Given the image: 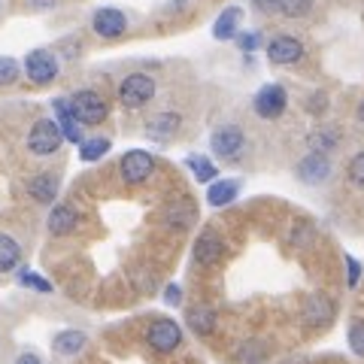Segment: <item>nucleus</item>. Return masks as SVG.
<instances>
[{
  "label": "nucleus",
  "instance_id": "9d476101",
  "mask_svg": "<svg viewBox=\"0 0 364 364\" xmlns=\"http://www.w3.org/2000/svg\"><path fill=\"white\" fill-rule=\"evenodd\" d=\"M119 173L124 179V186H140V182H146L155 173V155L143 152V149L124 152L119 161Z\"/></svg>",
  "mask_w": 364,
  "mask_h": 364
},
{
  "label": "nucleus",
  "instance_id": "473e14b6",
  "mask_svg": "<svg viewBox=\"0 0 364 364\" xmlns=\"http://www.w3.org/2000/svg\"><path fill=\"white\" fill-rule=\"evenodd\" d=\"M21 73V67L16 58H9V55H0V85H13Z\"/></svg>",
  "mask_w": 364,
  "mask_h": 364
},
{
  "label": "nucleus",
  "instance_id": "393cba45",
  "mask_svg": "<svg viewBox=\"0 0 364 364\" xmlns=\"http://www.w3.org/2000/svg\"><path fill=\"white\" fill-rule=\"evenodd\" d=\"M85 343H88L85 331H61V334H55L52 349L58 352V355H76V352L85 349Z\"/></svg>",
  "mask_w": 364,
  "mask_h": 364
},
{
  "label": "nucleus",
  "instance_id": "c9c22d12",
  "mask_svg": "<svg viewBox=\"0 0 364 364\" xmlns=\"http://www.w3.org/2000/svg\"><path fill=\"white\" fill-rule=\"evenodd\" d=\"M361 261L355 255H346V289H358V279H361Z\"/></svg>",
  "mask_w": 364,
  "mask_h": 364
},
{
  "label": "nucleus",
  "instance_id": "4c0bfd02",
  "mask_svg": "<svg viewBox=\"0 0 364 364\" xmlns=\"http://www.w3.org/2000/svg\"><path fill=\"white\" fill-rule=\"evenodd\" d=\"M55 6H61V0H25L28 13H49Z\"/></svg>",
  "mask_w": 364,
  "mask_h": 364
},
{
  "label": "nucleus",
  "instance_id": "4468645a",
  "mask_svg": "<svg viewBox=\"0 0 364 364\" xmlns=\"http://www.w3.org/2000/svg\"><path fill=\"white\" fill-rule=\"evenodd\" d=\"M198 222V207L191 198H176L173 203L164 207V225L170 231H188Z\"/></svg>",
  "mask_w": 364,
  "mask_h": 364
},
{
  "label": "nucleus",
  "instance_id": "a878e982",
  "mask_svg": "<svg viewBox=\"0 0 364 364\" xmlns=\"http://www.w3.org/2000/svg\"><path fill=\"white\" fill-rule=\"evenodd\" d=\"M109 149H112V140H109V136H88V140L79 146V161L95 164V161H100V158H104Z\"/></svg>",
  "mask_w": 364,
  "mask_h": 364
},
{
  "label": "nucleus",
  "instance_id": "5701e85b",
  "mask_svg": "<svg viewBox=\"0 0 364 364\" xmlns=\"http://www.w3.org/2000/svg\"><path fill=\"white\" fill-rule=\"evenodd\" d=\"M186 167L191 170V176L198 182H203V186H213V182L219 179V167H215L213 158H207V155H188Z\"/></svg>",
  "mask_w": 364,
  "mask_h": 364
},
{
  "label": "nucleus",
  "instance_id": "bb28decb",
  "mask_svg": "<svg viewBox=\"0 0 364 364\" xmlns=\"http://www.w3.org/2000/svg\"><path fill=\"white\" fill-rule=\"evenodd\" d=\"M313 237H316V225L306 222V219H298V222L291 225V231H289V243L294 249H304V246L313 243Z\"/></svg>",
  "mask_w": 364,
  "mask_h": 364
},
{
  "label": "nucleus",
  "instance_id": "c85d7f7f",
  "mask_svg": "<svg viewBox=\"0 0 364 364\" xmlns=\"http://www.w3.org/2000/svg\"><path fill=\"white\" fill-rule=\"evenodd\" d=\"M346 182L352 188H358V191H364V149L361 152H355L346 161Z\"/></svg>",
  "mask_w": 364,
  "mask_h": 364
},
{
  "label": "nucleus",
  "instance_id": "f257e3e1",
  "mask_svg": "<svg viewBox=\"0 0 364 364\" xmlns=\"http://www.w3.org/2000/svg\"><path fill=\"white\" fill-rule=\"evenodd\" d=\"M246 146H249L246 131L240 128V124H234V122L219 124V128L210 134V152H213L215 161H225V164L243 161Z\"/></svg>",
  "mask_w": 364,
  "mask_h": 364
},
{
  "label": "nucleus",
  "instance_id": "2eb2a0df",
  "mask_svg": "<svg viewBox=\"0 0 364 364\" xmlns=\"http://www.w3.org/2000/svg\"><path fill=\"white\" fill-rule=\"evenodd\" d=\"M191 255H195V261L200 267H213L219 264L222 255H225V240L215 231H203L198 240H195V249H191Z\"/></svg>",
  "mask_w": 364,
  "mask_h": 364
},
{
  "label": "nucleus",
  "instance_id": "39448f33",
  "mask_svg": "<svg viewBox=\"0 0 364 364\" xmlns=\"http://www.w3.org/2000/svg\"><path fill=\"white\" fill-rule=\"evenodd\" d=\"M70 109H73V116L79 119V124H100L109 116V104L91 88L76 91V95L70 97Z\"/></svg>",
  "mask_w": 364,
  "mask_h": 364
},
{
  "label": "nucleus",
  "instance_id": "cd10ccee",
  "mask_svg": "<svg viewBox=\"0 0 364 364\" xmlns=\"http://www.w3.org/2000/svg\"><path fill=\"white\" fill-rule=\"evenodd\" d=\"M264 358H267V343H261V340H246L237 349V361L240 364H261Z\"/></svg>",
  "mask_w": 364,
  "mask_h": 364
},
{
  "label": "nucleus",
  "instance_id": "4be33fe9",
  "mask_svg": "<svg viewBox=\"0 0 364 364\" xmlns=\"http://www.w3.org/2000/svg\"><path fill=\"white\" fill-rule=\"evenodd\" d=\"M186 322L198 337H210L215 331V310L213 306H203V304L191 306V310L186 313Z\"/></svg>",
  "mask_w": 364,
  "mask_h": 364
},
{
  "label": "nucleus",
  "instance_id": "423d86ee",
  "mask_svg": "<svg viewBox=\"0 0 364 364\" xmlns=\"http://www.w3.org/2000/svg\"><path fill=\"white\" fill-rule=\"evenodd\" d=\"M334 173V164H331V155H322V152H306L298 164H294V176H298L304 186H325Z\"/></svg>",
  "mask_w": 364,
  "mask_h": 364
},
{
  "label": "nucleus",
  "instance_id": "a19ab883",
  "mask_svg": "<svg viewBox=\"0 0 364 364\" xmlns=\"http://www.w3.org/2000/svg\"><path fill=\"white\" fill-rule=\"evenodd\" d=\"M355 119H358V124H364V100H361L358 109H355Z\"/></svg>",
  "mask_w": 364,
  "mask_h": 364
},
{
  "label": "nucleus",
  "instance_id": "7c9ffc66",
  "mask_svg": "<svg viewBox=\"0 0 364 364\" xmlns=\"http://www.w3.org/2000/svg\"><path fill=\"white\" fill-rule=\"evenodd\" d=\"M328 107H331V100H328L325 91H313V95L304 100V109L310 112V116H316V119L328 116Z\"/></svg>",
  "mask_w": 364,
  "mask_h": 364
},
{
  "label": "nucleus",
  "instance_id": "6e6552de",
  "mask_svg": "<svg viewBox=\"0 0 364 364\" xmlns=\"http://www.w3.org/2000/svg\"><path fill=\"white\" fill-rule=\"evenodd\" d=\"M264 55L273 67H291L304 58V43L298 37H291V33H277V37L267 40Z\"/></svg>",
  "mask_w": 364,
  "mask_h": 364
},
{
  "label": "nucleus",
  "instance_id": "20e7f679",
  "mask_svg": "<svg viewBox=\"0 0 364 364\" xmlns=\"http://www.w3.org/2000/svg\"><path fill=\"white\" fill-rule=\"evenodd\" d=\"M61 143H64V131L55 119L33 122V128L28 131V149L33 155H55L61 149Z\"/></svg>",
  "mask_w": 364,
  "mask_h": 364
},
{
  "label": "nucleus",
  "instance_id": "72a5a7b5",
  "mask_svg": "<svg viewBox=\"0 0 364 364\" xmlns=\"http://www.w3.org/2000/svg\"><path fill=\"white\" fill-rule=\"evenodd\" d=\"M21 286H28V289H33V291H43V294H49L52 291V282L49 279H43L40 273H33V270H21Z\"/></svg>",
  "mask_w": 364,
  "mask_h": 364
},
{
  "label": "nucleus",
  "instance_id": "9b49d317",
  "mask_svg": "<svg viewBox=\"0 0 364 364\" xmlns=\"http://www.w3.org/2000/svg\"><path fill=\"white\" fill-rule=\"evenodd\" d=\"M304 325L306 328H328L334 322V316H337V304L328 298V294L322 291H316L310 294V298L304 301Z\"/></svg>",
  "mask_w": 364,
  "mask_h": 364
},
{
  "label": "nucleus",
  "instance_id": "f8f14e48",
  "mask_svg": "<svg viewBox=\"0 0 364 364\" xmlns=\"http://www.w3.org/2000/svg\"><path fill=\"white\" fill-rule=\"evenodd\" d=\"M91 28L104 40H119V37H124V31H128V16L116 6H104L91 16Z\"/></svg>",
  "mask_w": 364,
  "mask_h": 364
},
{
  "label": "nucleus",
  "instance_id": "2f4dec72",
  "mask_svg": "<svg viewBox=\"0 0 364 364\" xmlns=\"http://www.w3.org/2000/svg\"><path fill=\"white\" fill-rule=\"evenodd\" d=\"M346 340H349V349L355 352L358 358H364V318H355V322L349 325Z\"/></svg>",
  "mask_w": 364,
  "mask_h": 364
},
{
  "label": "nucleus",
  "instance_id": "e433bc0d",
  "mask_svg": "<svg viewBox=\"0 0 364 364\" xmlns=\"http://www.w3.org/2000/svg\"><path fill=\"white\" fill-rule=\"evenodd\" d=\"M252 6H255V13H261V16H279L282 0H252Z\"/></svg>",
  "mask_w": 364,
  "mask_h": 364
},
{
  "label": "nucleus",
  "instance_id": "aec40b11",
  "mask_svg": "<svg viewBox=\"0 0 364 364\" xmlns=\"http://www.w3.org/2000/svg\"><path fill=\"white\" fill-rule=\"evenodd\" d=\"M240 18H243V9L240 6H225L219 18L213 21V37L215 40H237V33H240Z\"/></svg>",
  "mask_w": 364,
  "mask_h": 364
},
{
  "label": "nucleus",
  "instance_id": "6ab92c4d",
  "mask_svg": "<svg viewBox=\"0 0 364 364\" xmlns=\"http://www.w3.org/2000/svg\"><path fill=\"white\" fill-rule=\"evenodd\" d=\"M49 234L52 237H67L70 231H76V225H79V215L76 210L70 207V203H55L52 213H49Z\"/></svg>",
  "mask_w": 364,
  "mask_h": 364
},
{
  "label": "nucleus",
  "instance_id": "f3484780",
  "mask_svg": "<svg viewBox=\"0 0 364 364\" xmlns=\"http://www.w3.org/2000/svg\"><path fill=\"white\" fill-rule=\"evenodd\" d=\"M306 143H310V152L331 155V152H337L340 146H343V131L334 128V124H322V128L310 131V136H306Z\"/></svg>",
  "mask_w": 364,
  "mask_h": 364
},
{
  "label": "nucleus",
  "instance_id": "ea45409f",
  "mask_svg": "<svg viewBox=\"0 0 364 364\" xmlns=\"http://www.w3.org/2000/svg\"><path fill=\"white\" fill-rule=\"evenodd\" d=\"M16 364H43V361L33 355V352H25V355H18V358H16Z\"/></svg>",
  "mask_w": 364,
  "mask_h": 364
},
{
  "label": "nucleus",
  "instance_id": "412c9836",
  "mask_svg": "<svg viewBox=\"0 0 364 364\" xmlns=\"http://www.w3.org/2000/svg\"><path fill=\"white\" fill-rule=\"evenodd\" d=\"M58 188H61V179L55 173H40V176L28 179V195L37 203H55V198H58Z\"/></svg>",
  "mask_w": 364,
  "mask_h": 364
},
{
  "label": "nucleus",
  "instance_id": "ddd939ff",
  "mask_svg": "<svg viewBox=\"0 0 364 364\" xmlns=\"http://www.w3.org/2000/svg\"><path fill=\"white\" fill-rule=\"evenodd\" d=\"M182 128V116L173 109H164V112H155V116L146 122V136L155 143H170Z\"/></svg>",
  "mask_w": 364,
  "mask_h": 364
},
{
  "label": "nucleus",
  "instance_id": "7ed1b4c3",
  "mask_svg": "<svg viewBox=\"0 0 364 364\" xmlns=\"http://www.w3.org/2000/svg\"><path fill=\"white\" fill-rule=\"evenodd\" d=\"M286 107H289V91L282 88L279 82L261 85V88L255 91V97H252L255 116H258V119H264V122H277V119H282Z\"/></svg>",
  "mask_w": 364,
  "mask_h": 364
},
{
  "label": "nucleus",
  "instance_id": "1a4fd4ad",
  "mask_svg": "<svg viewBox=\"0 0 364 364\" xmlns=\"http://www.w3.org/2000/svg\"><path fill=\"white\" fill-rule=\"evenodd\" d=\"M21 70L28 73V79L33 85H49L58 79V58L49 52V49H33L25 55V64Z\"/></svg>",
  "mask_w": 364,
  "mask_h": 364
},
{
  "label": "nucleus",
  "instance_id": "a211bd4d",
  "mask_svg": "<svg viewBox=\"0 0 364 364\" xmlns=\"http://www.w3.org/2000/svg\"><path fill=\"white\" fill-rule=\"evenodd\" d=\"M240 188H243L240 179H215L207 188V203L215 210H222V207H228V203H234L237 198H240Z\"/></svg>",
  "mask_w": 364,
  "mask_h": 364
},
{
  "label": "nucleus",
  "instance_id": "dca6fc26",
  "mask_svg": "<svg viewBox=\"0 0 364 364\" xmlns=\"http://www.w3.org/2000/svg\"><path fill=\"white\" fill-rule=\"evenodd\" d=\"M52 109H55V122H58V124H61V131H64V140H70V143H79V146H82V143H85L82 124H79V119L73 116L70 100L55 97V100H52Z\"/></svg>",
  "mask_w": 364,
  "mask_h": 364
},
{
  "label": "nucleus",
  "instance_id": "0eeeda50",
  "mask_svg": "<svg viewBox=\"0 0 364 364\" xmlns=\"http://www.w3.org/2000/svg\"><path fill=\"white\" fill-rule=\"evenodd\" d=\"M146 343H149V349H155L158 355H170V352H176L182 343V328L173 318H155L149 325V331H146Z\"/></svg>",
  "mask_w": 364,
  "mask_h": 364
},
{
  "label": "nucleus",
  "instance_id": "58836bf2",
  "mask_svg": "<svg viewBox=\"0 0 364 364\" xmlns=\"http://www.w3.org/2000/svg\"><path fill=\"white\" fill-rule=\"evenodd\" d=\"M164 304H170V306H179L182 304V289L176 286V282H170V286L164 289Z\"/></svg>",
  "mask_w": 364,
  "mask_h": 364
},
{
  "label": "nucleus",
  "instance_id": "b1692460",
  "mask_svg": "<svg viewBox=\"0 0 364 364\" xmlns=\"http://www.w3.org/2000/svg\"><path fill=\"white\" fill-rule=\"evenodd\" d=\"M21 264V246L16 237L0 234V273H13Z\"/></svg>",
  "mask_w": 364,
  "mask_h": 364
},
{
  "label": "nucleus",
  "instance_id": "f03ea898",
  "mask_svg": "<svg viewBox=\"0 0 364 364\" xmlns=\"http://www.w3.org/2000/svg\"><path fill=\"white\" fill-rule=\"evenodd\" d=\"M158 95V82L149 73H128L119 82V100L124 109H140Z\"/></svg>",
  "mask_w": 364,
  "mask_h": 364
},
{
  "label": "nucleus",
  "instance_id": "c756f323",
  "mask_svg": "<svg viewBox=\"0 0 364 364\" xmlns=\"http://www.w3.org/2000/svg\"><path fill=\"white\" fill-rule=\"evenodd\" d=\"M313 13V0H282L279 16L286 18H306Z\"/></svg>",
  "mask_w": 364,
  "mask_h": 364
},
{
  "label": "nucleus",
  "instance_id": "f704fd0d",
  "mask_svg": "<svg viewBox=\"0 0 364 364\" xmlns=\"http://www.w3.org/2000/svg\"><path fill=\"white\" fill-rule=\"evenodd\" d=\"M261 33L258 31H240L237 33V49L240 52H255V49H261Z\"/></svg>",
  "mask_w": 364,
  "mask_h": 364
}]
</instances>
